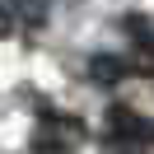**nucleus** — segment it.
I'll return each instance as SVG.
<instances>
[{
	"label": "nucleus",
	"instance_id": "f257e3e1",
	"mask_svg": "<svg viewBox=\"0 0 154 154\" xmlns=\"http://www.w3.org/2000/svg\"><path fill=\"white\" fill-rule=\"evenodd\" d=\"M107 131L131 140V145H154V122L131 112V107H107Z\"/></svg>",
	"mask_w": 154,
	"mask_h": 154
},
{
	"label": "nucleus",
	"instance_id": "f03ea898",
	"mask_svg": "<svg viewBox=\"0 0 154 154\" xmlns=\"http://www.w3.org/2000/svg\"><path fill=\"white\" fill-rule=\"evenodd\" d=\"M126 70H131V66H126L122 56H94V61H89V75H94L98 84H117Z\"/></svg>",
	"mask_w": 154,
	"mask_h": 154
},
{
	"label": "nucleus",
	"instance_id": "7ed1b4c3",
	"mask_svg": "<svg viewBox=\"0 0 154 154\" xmlns=\"http://www.w3.org/2000/svg\"><path fill=\"white\" fill-rule=\"evenodd\" d=\"M10 5H14V19L28 23V28L47 23V0H10Z\"/></svg>",
	"mask_w": 154,
	"mask_h": 154
},
{
	"label": "nucleus",
	"instance_id": "20e7f679",
	"mask_svg": "<svg viewBox=\"0 0 154 154\" xmlns=\"http://www.w3.org/2000/svg\"><path fill=\"white\" fill-rule=\"evenodd\" d=\"M14 28H19V19H14V5H10V0H0V38H10Z\"/></svg>",
	"mask_w": 154,
	"mask_h": 154
}]
</instances>
